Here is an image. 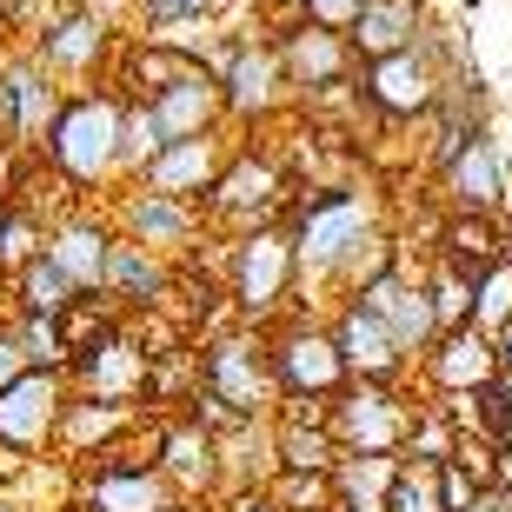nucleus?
I'll list each match as a JSON object with an SVG mask.
<instances>
[{"mask_svg":"<svg viewBox=\"0 0 512 512\" xmlns=\"http://www.w3.org/2000/svg\"><path fill=\"white\" fill-rule=\"evenodd\" d=\"M107 247H114V227H107V213L100 207H74L60 213L54 227H47V260H54V273L67 286H74L80 300H94L100 293V266H107Z\"/></svg>","mask_w":512,"mask_h":512,"instance_id":"5701e85b","label":"nucleus"},{"mask_svg":"<svg viewBox=\"0 0 512 512\" xmlns=\"http://www.w3.org/2000/svg\"><path fill=\"white\" fill-rule=\"evenodd\" d=\"M7 286H14V313H40V320H67L80 306V293L54 273V260L47 253H34V260L20 266V273H7Z\"/></svg>","mask_w":512,"mask_h":512,"instance_id":"c756f323","label":"nucleus"},{"mask_svg":"<svg viewBox=\"0 0 512 512\" xmlns=\"http://www.w3.org/2000/svg\"><path fill=\"white\" fill-rule=\"evenodd\" d=\"M7 333H14V346H20V360H27V373H67V333H60V320L14 313V320H7Z\"/></svg>","mask_w":512,"mask_h":512,"instance_id":"7c9ffc66","label":"nucleus"},{"mask_svg":"<svg viewBox=\"0 0 512 512\" xmlns=\"http://www.w3.org/2000/svg\"><path fill=\"white\" fill-rule=\"evenodd\" d=\"M406 419H413L406 386H340L326 399V439L340 453H399Z\"/></svg>","mask_w":512,"mask_h":512,"instance_id":"9b49d317","label":"nucleus"},{"mask_svg":"<svg viewBox=\"0 0 512 512\" xmlns=\"http://www.w3.org/2000/svg\"><path fill=\"white\" fill-rule=\"evenodd\" d=\"M486 453H493V486H512V433H506V439H493Z\"/></svg>","mask_w":512,"mask_h":512,"instance_id":"ea45409f","label":"nucleus"},{"mask_svg":"<svg viewBox=\"0 0 512 512\" xmlns=\"http://www.w3.org/2000/svg\"><path fill=\"white\" fill-rule=\"evenodd\" d=\"M326 512H346V506H326Z\"/></svg>","mask_w":512,"mask_h":512,"instance_id":"3c124183","label":"nucleus"},{"mask_svg":"<svg viewBox=\"0 0 512 512\" xmlns=\"http://www.w3.org/2000/svg\"><path fill=\"white\" fill-rule=\"evenodd\" d=\"M147 346L133 340L127 326H114L107 340H94L87 353L67 360V393L80 399H114V406H140V386H147Z\"/></svg>","mask_w":512,"mask_h":512,"instance_id":"a211bd4d","label":"nucleus"},{"mask_svg":"<svg viewBox=\"0 0 512 512\" xmlns=\"http://www.w3.org/2000/svg\"><path fill=\"white\" fill-rule=\"evenodd\" d=\"M446 74H459L453 60H446V34H439V27H426V40H419V47L386 54V60H366V74H353V80H360L353 94H360L380 120H426Z\"/></svg>","mask_w":512,"mask_h":512,"instance_id":"6e6552de","label":"nucleus"},{"mask_svg":"<svg viewBox=\"0 0 512 512\" xmlns=\"http://www.w3.org/2000/svg\"><path fill=\"white\" fill-rule=\"evenodd\" d=\"M493 512H512V486H493Z\"/></svg>","mask_w":512,"mask_h":512,"instance_id":"c03bdc74","label":"nucleus"},{"mask_svg":"<svg viewBox=\"0 0 512 512\" xmlns=\"http://www.w3.org/2000/svg\"><path fill=\"white\" fill-rule=\"evenodd\" d=\"M0 512H27V506H20V499H7V493H0Z\"/></svg>","mask_w":512,"mask_h":512,"instance_id":"a18cd8bd","label":"nucleus"},{"mask_svg":"<svg viewBox=\"0 0 512 512\" xmlns=\"http://www.w3.org/2000/svg\"><path fill=\"white\" fill-rule=\"evenodd\" d=\"M286 207H293V173L273 147H233L220 180L207 187L200 213L207 227H227V233H253V227H280Z\"/></svg>","mask_w":512,"mask_h":512,"instance_id":"7ed1b4c3","label":"nucleus"},{"mask_svg":"<svg viewBox=\"0 0 512 512\" xmlns=\"http://www.w3.org/2000/svg\"><path fill=\"white\" fill-rule=\"evenodd\" d=\"M426 7L419 0H360V14H353V27H346V54L353 60H386V54H406V47H419L426 40Z\"/></svg>","mask_w":512,"mask_h":512,"instance_id":"bb28decb","label":"nucleus"},{"mask_svg":"<svg viewBox=\"0 0 512 512\" xmlns=\"http://www.w3.org/2000/svg\"><path fill=\"white\" fill-rule=\"evenodd\" d=\"M167 506H180V499L147 466V453H133V446H114V453L87 459V479H80V493H74V512H167Z\"/></svg>","mask_w":512,"mask_h":512,"instance_id":"ddd939ff","label":"nucleus"},{"mask_svg":"<svg viewBox=\"0 0 512 512\" xmlns=\"http://www.w3.org/2000/svg\"><path fill=\"white\" fill-rule=\"evenodd\" d=\"M227 153H233L227 127H220V133H193V140H167V147L153 153L133 180L153 187V193H173V200H193V207H200L207 187L220 180V167H227Z\"/></svg>","mask_w":512,"mask_h":512,"instance_id":"4be33fe9","label":"nucleus"},{"mask_svg":"<svg viewBox=\"0 0 512 512\" xmlns=\"http://www.w3.org/2000/svg\"><path fill=\"white\" fill-rule=\"evenodd\" d=\"M266 373H273V393L280 399H333L346 386L340 373V353H333V340H326V320H313V313H286L280 326H266Z\"/></svg>","mask_w":512,"mask_h":512,"instance_id":"9d476101","label":"nucleus"},{"mask_svg":"<svg viewBox=\"0 0 512 512\" xmlns=\"http://www.w3.org/2000/svg\"><path fill=\"white\" fill-rule=\"evenodd\" d=\"M193 393L213 399L227 419H273L280 393L266 373V340L253 326H227L193 353Z\"/></svg>","mask_w":512,"mask_h":512,"instance_id":"20e7f679","label":"nucleus"},{"mask_svg":"<svg viewBox=\"0 0 512 512\" xmlns=\"http://www.w3.org/2000/svg\"><path fill=\"white\" fill-rule=\"evenodd\" d=\"M173 260H160V253L133 247V240H120L107 247V266H100V293L94 300L114 313V320H133V313H160V306L173 300Z\"/></svg>","mask_w":512,"mask_h":512,"instance_id":"f3484780","label":"nucleus"},{"mask_svg":"<svg viewBox=\"0 0 512 512\" xmlns=\"http://www.w3.org/2000/svg\"><path fill=\"white\" fill-rule=\"evenodd\" d=\"M426 300H433L439 333H453V326H466V313H473V280L453 273L446 260H433V273H426Z\"/></svg>","mask_w":512,"mask_h":512,"instance_id":"72a5a7b5","label":"nucleus"},{"mask_svg":"<svg viewBox=\"0 0 512 512\" xmlns=\"http://www.w3.org/2000/svg\"><path fill=\"white\" fill-rule=\"evenodd\" d=\"M20 373H27V360H20V346H14V333L0 326V386H14Z\"/></svg>","mask_w":512,"mask_h":512,"instance_id":"58836bf2","label":"nucleus"},{"mask_svg":"<svg viewBox=\"0 0 512 512\" xmlns=\"http://www.w3.org/2000/svg\"><path fill=\"white\" fill-rule=\"evenodd\" d=\"M0 27H7V0H0Z\"/></svg>","mask_w":512,"mask_h":512,"instance_id":"de8ad7c7","label":"nucleus"},{"mask_svg":"<svg viewBox=\"0 0 512 512\" xmlns=\"http://www.w3.org/2000/svg\"><path fill=\"white\" fill-rule=\"evenodd\" d=\"M266 47H273V60H280L286 94H300V100H320V94H333V87H353V74H360V60L346 54V40L326 34V27H306V20L273 27Z\"/></svg>","mask_w":512,"mask_h":512,"instance_id":"f8f14e48","label":"nucleus"},{"mask_svg":"<svg viewBox=\"0 0 512 512\" xmlns=\"http://www.w3.org/2000/svg\"><path fill=\"white\" fill-rule=\"evenodd\" d=\"M333 506L346 512H380L399 479V453H340L333 459Z\"/></svg>","mask_w":512,"mask_h":512,"instance_id":"cd10ccee","label":"nucleus"},{"mask_svg":"<svg viewBox=\"0 0 512 512\" xmlns=\"http://www.w3.org/2000/svg\"><path fill=\"white\" fill-rule=\"evenodd\" d=\"M266 499L280 512H326L333 506V479L326 473H273L266 479Z\"/></svg>","mask_w":512,"mask_h":512,"instance_id":"c9c22d12","label":"nucleus"},{"mask_svg":"<svg viewBox=\"0 0 512 512\" xmlns=\"http://www.w3.org/2000/svg\"><path fill=\"white\" fill-rule=\"evenodd\" d=\"M0 286H7V273H0Z\"/></svg>","mask_w":512,"mask_h":512,"instance_id":"603ef678","label":"nucleus"},{"mask_svg":"<svg viewBox=\"0 0 512 512\" xmlns=\"http://www.w3.org/2000/svg\"><path fill=\"white\" fill-rule=\"evenodd\" d=\"M506 320H512V253H499L486 273H473V313H466V326H479L493 340Z\"/></svg>","mask_w":512,"mask_h":512,"instance_id":"2f4dec72","label":"nucleus"},{"mask_svg":"<svg viewBox=\"0 0 512 512\" xmlns=\"http://www.w3.org/2000/svg\"><path fill=\"white\" fill-rule=\"evenodd\" d=\"M293 247H286V227H253V233H233L227 240V306H233V326H266L280 320L293 306Z\"/></svg>","mask_w":512,"mask_h":512,"instance_id":"423d86ee","label":"nucleus"},{"mask_svg":"<svg viewBox=\"0 0 512 512\" xmlns=\"http://www.w3.org/2000/svg\"><path fill=\"white\" fill-rule=\"evenodd\" d=\"M147 114L153 127L167 133V140H193V133H220L227 120H220V87H213V74L193 60L187 74H173L160 94H147Z\"/></svg>","mask_w":512,"mask_h":512,"instance_id":"a878e982","label":"nucleus"},{"mask_svg":"<svg viewBox=\"0 0 512 512\" xmlns=\"http://www.w3.org/2000/svg\"><path fill=\"white\" fill-rule=\"evenodd\" d=\"M326 340H333V353H340L346 386H406V353H399L393 333H386L373 313H360L353 300L333 306Z\"/></svg>","mask_w":512,"mask_h":512,"instance_id":"dca6fc26","label":"nucleus"},{"mask_svg":"<svg viewBox=\"0 0 512 512\" xmlns=\"http://www.w3.org/2000/svg\"><path fill=\"white\" fill-rule=\"evenodd\" d=\"M100 213H107V227H114L120 240L160 253V260H187V253L207 240V213L193 207V200L153 193V187H140V180H120Z\"/></svg>","mask_w":512,"mask_h":512,"instance_id":"1a4fd4ad","label":"nucleus"},{"mask_svg":"<svg viewBox=\"0 0 512 512\" xmlns=\"http://www.w3.org/2000/svg\"><path fill=\"white\" fill-rule=\"evenodd\" d=\"M167 512H193V506H167Z\"/></svg>","mask_w":512,"mask_h":512,"instance_id":"09e8293b","label":"nucleus"},{"mask_svg":"<svg viewBox=\"0 0 512 512\" xmlns=\"http://www.w3.org/2000/svg\"><path fill=\"white\" fill-rule=\"evenodd\" d=\"M133 433H140V406H114V399H80V393H67L60 426H54V453L87 466V459L114 453V446H133Z\"/></svg>","mask_w":512,"mask_h":512,"instance_id":"b1692460","label":"nucleus"},{"mask_svg":"<svg viewBox=\"0 0 512 512\" xmlns=\"http://www.w3.org/2000/svg\"><path fill=\"white\" fill-rule=\"evenodd\" d=\"M419 373H426V386H433L439 399H466L499 373V360H493V340H486L479 326H453V333H439V340L419 353Z\"/></svg>","mask_w":512,"mask_h":512,"instance_id":"393cba45","label":"nucleus"},{"mask_svg":"<svg viewBox=\"0 0 512 512\" xmlns=\"http://www.w3.org/2000/svg\"><path fill=\"white\" fill-rule=\"evenodd\" d=\"M67 406V373H20L0 386V453H54V426Z\"/></svg>","mask_w":512,"mask_h":512,"instance_id":"6ab92c4d","label":"nucleus"},{"mask_svg":"<svg viewBox=\"0 0 512 512\" xmlns=\"http://www.w3.org/2000/svg\"><path fill=\"white\" fill-rule=\"evenodd\" d=\"M220 499H227L220 512H280V506H273L266 493H220Z\"/></svg>","mask_w":512,"mask_h":512,"instance_id":"79ce46f5","label":"nucleus"},{"mask_svg":"<svg viewBox=\"0 0 512 512\" xmlns=\"http://www.w3.org/2000/svg\"><path fill=\"white\" fill-rule=\"evenodd\" d=\"M380 512H439L433 466H406V459H399V479H393V493H386Z\"/></svg>","mask_w":512,"mask_h":512,"instance_id":"e433bc0d","label":"nucleus"},{"mask_svg":"<svg viewBox=\"0 0 512 512\" xmlns=\"http://www.w3.org/2000/svg\"><path fill=\"white\" fill-rule=\"evenodd\" d=\"M220 14H227L220 0H133V20H140L147 34H167V27H213Z\"/></svg>","mask_w":512,"mask_h":512,"instance_id":"f704fd0d","label":"nucleus"},{"mask_svg":"<svg viewBox=\"0 0 512 512\" xmlns=\"http://www.w3.org/2000/svg\"><path fill=\"white\" fill-rule=\"evenodd\" d=\"M147 466L167 479V493L180 499V506H193V499H220V453H213V433L193 426L187 413L153 426Z\"/></svg>","mask_w":512,"mask_h":512,"instance_id":"4468645a","label":"nucleus"},{"mask_svg":"<svg viewBox=\"0 0 512 512\" xmlns=\"http://www.w3.org/2000/svg\"><path fill=\"white\" fill-rule=\"evenodd\" d=\"M0 207H7V187H0Z\"/></svg>","mask_w":512,"mask_h":512,"instance_id":"8fccbe9b","label":"nucleus"},{"mask_svg":"<svg viewBox=\"0 0 512 512\" xmlns=\"http://www.w3.org/2000/svg\"><path fill=\"white\" fill-rule=\"evenodd\" d=\"M120 114H127V94H120L114 80H100V87H74V94H60L54 120L40 133V160L54 173L67 193H114L127 173H120Z\"/></svg>","mask_w":512,"mask_h":512,"instance_id":"f03ea898","label":"nucleus"},{"mask_svg":"<svg viewBox=\"0 0 512 512\" xmlns=\"http://www.w3.org/2000/svg\"><path fill=\"white\" fill-rule=\"evenodd\" d=\"M433 493H439V512H466L479 499V486L459 473V459H439L433 466Z\"/></svg>","mask_w":512,"mask_h":512,"instance_id":"4c0bfd02","label":"nucleus"},{"mask_svg":"<svg viewBox=\"0 0 512 512\" xmlns=\"http://www.w3.org/2000/svg\"><path fill=\"white\" fill-rule=\"evenodd\" d=\"M353 306H360V313H373V320L393 333V346L406 353V366H419V353L439 340V320H433V300H426V280H413V273H386V280L360 286V293H353Z\"/></svg>","mask_w":512,"mask_h":512,"instance_id":"412c9836","label":"nucleus"},{"mask_svg":"<svg viewBox=\"0 0 512 512\" xmlns=\"http://www.w3.org/2000/svg\"><path fill=\"white\" fill-rule=\"evenodd\" d=\"M439 193H446V207H453L459 220H493V213L506 207L512 180H506V153H499L493 127L473 133V140L439 167Z\"/></svg>","mask_w":512,"mask_h":512,"instance_id":"aec40b11","label":"nucleus"},{"mask_svg":"<svg viewBox=\"0 0 512 512\" xmlns=\"http://www.w3.org/2000/svg\"><path fill=\"white\" fill-rule=\"evenodd\" d=\"M273 473H333L340 446L326 439V419H300V413H273Z\"/></svg>","mask_w":512,"mask_h":512,"instance_id":"c85d7f7f","label":"nucleus"},{"mask_svg":"<svg viewBox=\"0 0 512 512\" xmlns=\"http://www.w3.org/2000/svg\"><path fill=\"white\" fill-rule=\"evenodd\" d=\"M286 247H293V286L300 293H340L346 260L386 227L373 187H313L286 207Z\"/></svg>","mask_w":512,"mask_h":512,"instance_id":"f257e3e1","label":"nucleus"},{"mask_svg":"<svg viewBox=\"0 0 512 512\" xmlns=\"http://www.w3.org/2000/svg\"><path fill=\"white\" fill-rule=\"evenodd\" d=\"M0 107H7L0 140L20 147V153L40 147V133H47V120H54V107H60V87H54V74L27 54V40L0 47Z\"/></svg>","mask_w":512,"mask_h":512,"instance_id":"2eb2a0df","label":"nucleus"},{"mask_svg":"<svg viewBox=\"0 0 512 512\" xmlns=\"http://www.w3.org/2000/svg\"><path fill=\"white\" fill-rule=\"evenodd\" d=\"M74 7H87V14H100V20H133V0H74Z\"/></svg>","mask_w":512,"mask_h":512,"instance_id":"a19ab883","label":"nucleus"},{"mask_svg":"<svg viewBox=\"0 0 512 512\" xmlns=\"http://www.w3.org/2000/svg\"><path fill=\"white\" fill-rule=\"evenodd\" d=\"M493 360H499V373L512 380V320H506V326L493 333Z\"/></svg>","mask_w":512,"mask_h":512,"instance_id":"37998d69","label":"nucleus"},{"mask_svg":"<svg viewBox=\"0 0 512 512\" xmlns=\"http://www.w3.org/2000/svg\"><path fill=\"white\" fill-rule=\"evenodd\" d=\"M200 67H207L213 87H220V120H227V133L233 127H266V120L293 100L286 80H280V60H273V47H266V34H220V40H207Z\"/></svg>","mask_w":512,"mask_h":512,"instance_id":"39448f33","label":"nucleus"},{"mask_svg":"<svg viewBox=\"0 0 512 512\" xmlns=\"http://www.w3.org/2000/svg\"><path fill=\"white\" fill-rule=\"evenodd\" d=\"M40 247H47V220H40L34 207L7 200V207H0V273H20Z\"/></svg>","mask_w":512,"mask_h":512,"instance_id":"473e14b6","label":"nucleus"},{"mask_svg":"<svg viewBox=\"0 0 512 512\" xmlns=\"http://www.w3.org/2000/svg\"><path fill=\"white\" fill-rule=\"evenodd\" d=\"M27 54L54 74L60 94H74V87H87V80L100 87V80H114L120 27L100 20V14H87V7H74V0H60L40 27H27Z\"/></svg>","mask_w":512,"mask_h":512,"instance_id":"0eeeda50","label":"nucleus"},{"mask_svg":"<svg viewBox=\"0 0 512 512\" xmlns=\"http://www.w3.org/2000/svg\"><path fill=\"white\" fill-rule=\"evenodd\" d=\"M220 7H260V0H220Z\"/></svg>","mask_w":512,"mask_h":512,"instance_id":"49530a36","label":"nucleus"}]
</instances>
